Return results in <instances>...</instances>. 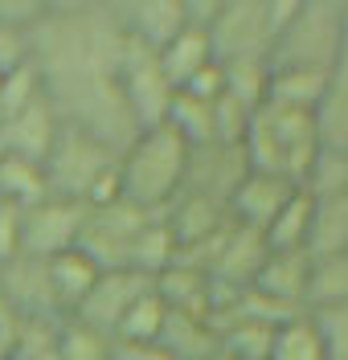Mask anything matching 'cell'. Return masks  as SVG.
<instances>
[{
	"label": "cell",
	"mask_w": 348,
	"mask_h": 360,
	"mask_svg": "<svg viewBox=\"0 0 348 360\" xmlns=\"http://www.w3.org/2000/svg\"><path fill=\"white\" fill-rule=\"evenodd\" d=\"M127 33L119 29L111 4H86V0H49L46 21L33 29V66L41 74L46 90L119 78L127 58Z\"/></svg>",
	"instance_id": "1"
},
{
	"label": "cell",
	"mask_w": 348,
	"mask_h": 360,
	"mask_svg": "<svg viewBox=\"0 0 348 360\" xmlns=\"http://www.w3.org/2000/svg\"><path fill=\"white\" fill-rule=\"evenodd\" d=\"M242 152H246L250 172H266V176H278L287 184H295V188H303L311 164L324 152L316 115L262 103L250 115V127L242 135Z\"/></svg>",
	"instance_id": "2"
},
{
	"label": "cell",
	"mask_w": 348,
	"mask_h": 360,
	"mask_svg": "<svg viewBox=\"0 0 348 360\" xmlns=\"http://www.w3.org/2000/svg\"><path fill=\"white\" fill-rule=\"evenodd\" d=\"M188 168V143L168 123L139 131L119 152V197L136 209L164 213L181 197Z\"/></svg>",
	"instance_id": "3"
},
{
	"label": "cell",
	"mask_w": 348,
	"mask_h": 360,
	"mask_svg": "<svg viewBox=\"0 0 348 360\" xmlns=\"http://www.w3.org/2000/svg\"><path fill=\"white\" fill-rule=\"evenodd\" d=\"M46 184L49 197L82 201L91 209L111 205L119 201V152L111 143L62 123L46 160Z\"/></svg>",
	"instance_id": "4"
},
{
	"label": "cell",
	"mask_w": 348,
	"mask_h": 360,
	"mask_svg": "<svg viewBox=\"0 0 348 360\" xmlns=\"http://www.w3.org/2000/svg\"><path fill=\"white\" fill-rule=\"evenodd\" d=\"M344 49V0H299L271 49V70L332 74Z\"/></svg>",
	"instance_id": "5"
},
{
	"label": "cell",
	"mask_w": 348,
	"mask_h": 360,
	"mask_svg": "<svg viewBox=\"0 0 348 360\" xmlns=\"http://www.w3.org/2000/svg\"><path fill=\"white\" fill-rule=\"evenodd\" d=\"M299 0H221L209 25L213 62H271L275 37L295 17Z\"/></svg>",
	"instance_id": "6"
},
{
	"label": "cell",
	"mask_w": 348,
	"mask_h": 360,
	"mask_svg": "<svg viewBox=\"0 0 348 360\" xmlns=\"http://www.w3.org/2000/svg\"><path fill=\"white\" fill-rule=\"evenodd\" d=\"M152 221H156V213L136 209V205H127L123 197L111 205H98V209H91V217H86V229H82L78 250L98 270H131L139 238L148 233Z\"/></svg>",
	"instance_id": "7"
},
{
	"label": "cell",
	"mask_w": 348,
	"mask_h": 360,
	"mask_svg": "<svg viewBox=\"0 0 348 360\" xmlns=\"http://www.w3.org/2000/svg\"><path fill=\"white\" fill-rule=\"evenodd\" d=\"M86 217H91V205L66 201V197H46L21 209V254L49 262L66 250H78Z\"/></svg>",
	"instance_id": "8"
},
{
	"label": "cell",
	"mask_w": 348,
	"mask_h": 360,
	"mask_svg": "<svg viewBox=\"0 0 348 360\" xmlns=\"http://www.w3.org/2000/svg\"><path fill=\"white\" fill-rule=\"evenodd\" d=\"M119 90H123V103H127V111H131L139 131L168 123V111H172L176 90L164 78L160 58H156L152 49L127 45V58H123V66H119Z\"/></svg>",
	"instance_id": "9"
},
{
	"label": "cell",
	"mask_w": 348,
	"mask_h": 360,
	"mask_svg": "<svg viewBox=\"0 0 348 360\" xmlns=\"http://www.w3.org/2000/svg\"><path fill=\"white\" fill-rule=\"evenodd\" d=\"M0 299L21 323H49V328L66 323V315L53 299V287H49L46 258H29V254L8 258L0 266Z\"/></svg>",
	"instance_id": "10"
},
{
	"label": "cell",
	"mask_w": 348,
	"mask_h": 360,
	"mask_svg": "<svg viewBox=\"0 0 348 360\" xmlns=\"http://www.w3.org/2000/svg\"><path fill=\"white\" fill-rule=\"evenodd\" d=\"M250 176V164L242 143H197L188 148V168H185V188L181 193H197L209 201H221L230 209V197L242 180Z\"/></svg>",
	"instance_id": "11"
},
{
	"label": "cell",
	"mask_w": 348,
	"mask_h": 360,
	"mask_svg": "<svg viewBox=\"0 0 348 360\" xmlns=\"http://www.w3.org/2000/svg\"><path fill=\"white\" fill-rule=\"evenodd\" d=\"M152 287H156V278H148V274H139V270H103L98 283H94V291L82 299V307L70 315V319L86 323L98 336L115 340L127 307H131L143 291H152Z\"/></svg>",
	"instance_id": "12"
},
{
	"label": "cell",
	"mask_w": 348,
	"mask_h": 360,
	"mask_svg": "<svg viewBox=\"0 0 348 360\" xmlns=\"http://www.w3.org/2000/svg\"><path fill=\"white\" fill-rule=\"evenodd\" d=\"M119 29L131 45L160 53L176 33H185V0H115L111 4Z\"/></svg>",
	"instance_id": "13"
},
{
	"label": "cell",
	"mask_w": 348,
	"mask_h": 360,
	"mask_svg": "<svg viewBox=\"0 0 348 360\" xmlns=\"http://www.w3.org/2000/svg\"><path fill=\"white\" fill-rule=\"evenodd\" d=\"M58 131H62V119H58V111H53V103L46 94L29 111L0 123V160H25V164H41L46 168Z\"/></svg>",
	"instance_id": "14"
},
{
	"label": "cell",
	"mask_w": 348,
	"mask_h": 360,
	"mask_svg": "<svg viewBox=\"0 0 348 360\" xmlns=\"http://www.w3.org/2000/svg\"><path fill=\"white\" fill-rule=\"evenodd\" d=\"M266 254H271V250H266V238H262L258 229H246V225L233 221L230 229H226L217 254H213V262H209L213 287H221V291H246V287L254 283V274L262 270Z\"/></svg>",
	"instance_id": "15"
},
{
	"label": "cell",
	"mask_w": 348,
	"mask_h": 360,
	"mask_svg": "<svg viewBox=\"0 0 348 360\" xmlns=\"http://www.w3.org/2000/svg\"><path fill=\"white\" fill-rule=\"evenodd\" d=\"M291 193H295V184H287V180H278V176H266V172H250V176L233 188L230 217L238 225L262 233V229L271 225V217L291 201Z\"/></svg>",
	"instance_id": "16"
},
{
	"label": "cell",
	"mask_w": 348,
	"mask_h": 360,
	"mask_svg": "<svg viewBox=\"0 0 348 360\" xmlns=\"http://www.w3.org/2000/svg\"><path fill=\"white\" fill-rule=\"evenodd\" d=\"M307 270H311V258H307V254H275V250H271L250 287H254L262 299L287 307V311H303Z\"/></svg>",
	"instance_id": "17"
},
{
	"label": "cell",
	"mask_w": 348,
	"mask_h": 360,
	"mask_svg": "<svg viewBox=\"0 0 348 360\" xmlns=\"http://www.w3.org/2000/svg\"><path fill=\"white\" fill-rule=\"evenodd\" d=\"M156 291H160L168 311H188V315H209L213 319V303H217V287L201 266L188 262H172L168 270L156 274Z\"/></svg>",
	"instance_id": "18"
},
{
	"label": "cell",
	"mask_w": 348,
	"mask_h": 360,
	"mask_svg": "<svg viewBox=\"0 0 348 360\" xmlns=\"http://www.w3.org/2000/svg\"><path fill=\"white\" fill-rule=\"evenodd\" d=\"M156 344L176 360H209L213 352H221V336H217L213 319L209 315H188V311H168Z\"/></svg>",
	"instance_id": "19"
},
{
	"label": "cell",
	"mask_w": 348,
	"mask_h": 360,
	"mask_svg": "<svg viewBox=\"0 0 348 360\" xmlns=\"http://www.w3.org/2000/svg\"><path fill=\"white\" fill-rule=\"evenodd\" d=\"M332 254H348V193L311 197L307 258H332Z\"/></svg>",
	"instance_id": "20"
},
{
	"label": "cell",
	"mask_w": 348,
	"mask_h": 360,
	"mask_svg": "<svg viewBox=\"0 0 348 360\" xmlns=\"http://www.w3.org/2000/svg\"><path fill=\"white\" fill-rule=\"evenodd\" d=\"M46 266H49V287H53V299H58L62 315L70 319V315L82 307V299L94 291V283H98V274H103V270L94 266L82 250H66V254L49 258Z\"/></svg>",
	"instance_id": "21"
},
{
	"label": "cell",
	"mask_w": 348,
	"mask_h": 360,
	"mask_svg": "<svg viewBox=\"0 0 348 360\" xmlns=\"http://www.w3.org/2000/svg\"><path fill=\"white\" fill-rule=\"evenodd\" d=\"M156 58H160V70H164V78L172 82V90H185L201 70L213 66V45H209V33L185 29V33H176L172 41L164 45Z\"/></svg>",
	"instance_id": "22"
},
{
	"label": "cell",
	"mask_w": 348,
	"mask_h": 360,
	"mask_svg": "<svg viewBox=\"0 0 348 360\" xmlns=\"http://www.w3.org/2000/svg\"><path fill=\"white\" fill-rule=\"evenodd\" d=\"M307 233H311V193L295 188L291 201L262 229V238H266V250L275 254H307Z\"/></svg>",
	"instance_id": "23"
},
{
	"label": "cell",
	"mask_w": 348,
	"mask_h": 360,
	"mask_svg": "<svg viewBox=\"0 0 348 360\" xmlns=\"http://www.w3.org/2000/svg\"><path fill=\"white\" fill-rule=\"evenodd\" d=\"M328 78L332 74H320V70H271V78H266V103L316 115V107H320V98H324V90H328Z\"/></svg>",
	"instance_id": "24"
},
{
	"label": "cell",
	"mask_w": 348,
	"mask_h": 360,
	"mask_svg": "<svg viewBox=\"0 0 348 360\" xmlns=\"http://www.w3.org/2000/svg\"><path fill=\"white\" fill-rule=\"evenodd\" d=\"M340 303H348V254L311 258V270H307V295H303V311L340 307Z\"/></svg>",
	"instance_id": "25"
},
{
	"label": "cell",
	"mask_w": 348,
	"mask_h": 360,
	"mask_svg": "<svg viewBox=\"0 0 348 360\" xmlns=\"http://www.w3.org/2000/svg\"><path fill=\"white\" fill-rule=\"evenodd\" d=\"M266 360H328L324 340L316 332V323L307 319V311L287 319V323H278Z\"/></svg>",
	"instance_id": "26"
},
{
	"label": "cell",
	"mask_w": 348,
	"mask_h": 360,
	"mask_svg": "<svg viewBox=\"0 0 348 360\" xmlns=\"http://www.w3.org/2000/svg\"><path fill=\"white\" fill-rule=\"evenodd\" d=\"M49 184L41 164H25V160H0V201L29 209V205L46 201Z\"/></svg>",
	"instance_id": "27"
},
{
	"label": "cell",
	"mask_w": 348,
	"mask_h": 360,
	"mask_svg": "<svg viewBox=\"0 0 348 360\" xmlns=\"http://www.w3.org/2000/svg\"><path fill=\"white\" fill-rule=\"evenodd\" d=\"M164 319H168V307H164L160 291L152 287L127 307V315H123V323L115 332V344H156L164 332Z\"/></svg>",
	"instance_id": "28"
},
{
	"label": "cell",
	"mask_w": 348,
	"mask_h": 360,
	"mask_svg": "<svg viewBox=\"0 0 348 360\" xmlns=\"http://www.w3.org/2000/svg\"><path fill=\"white\" fill-rule=\"evenodd\" d=\"M217 66H221V94L238 98L250 111L266 103V78H271L266 62H217Z\"/></svg>",
	"instance_id": "29"
},
{
	"label": "cell",
	"mask_w": 348,
	"mask_h": 360,
	"mask_svg": "<svg viewBox=\"0 0 348 360\" xmlns=\"http://www.w3.org/2000/svg\"><path fill=\"white\" fill-rule=\"evenodd\" d=\"M217 336H221V352H226L230 360H266L271 340H275V328H271V323L238 319V323L217 328Z\"/></svg>",
	"instance_id": "30"
},
{
	"label": "cell",
	"mask_w": 348,
	"mask_h": 360,
	"mask_svg": "<svg viewBox=\"0 0 348 360\" xmlns=\"http://www.w3.org/2000/svg\"><path fill=\"white\" fill-rule=\"evenodd\" d=\"M58 360H115V340L91 332L78 319H66L58 328Z\"/></svg>",
	"instance_id": "31"
},
{
	"label": "cell",
	"mask_w": 348,
	"mask_h": 360,
	"mask_svg": "<svg viewBox=\"0 0 348 360\" xmlns=\"http://www.w3.org/2000/svg\"><path fill=\"white\" fill-rule=\"evenodd\" d=\"M37 98H46V82H41V74H37L33 62L21 70H13V74H4L0 78V123L29 111Z\"/></svg>",
	"instance_id": "32"
},
{
	"label": "cell",
	"mask_w": 348,
	"mask_h": 360,
	"mask_svg": "<svg viewBox=\"0 0 348 360\" xmlns=\"http://www.w3.org/2000/svg\"><path fill=\"white\" fill-rule=\"evenodd\" d=\"M303 188L311 197H324V193H348V152L324 148L320 160L311 164V172L303 180Z\"/></svg>",
	"instance_id": "33"
},
{
	"label": "cell",
	"mask_w": 348,
	"mask_h": 360,
	"mask_svg": "<svg viewBox=\"0 0 348 360\" xmlns=\"http://www.w3.org/2000/svg\"><path fill=\"white\" fill-rule=\"evenodd\" d=\"M307 319L316 323V332H320V340H324L328 360H348V303L307 311Z\"/></svg>",
	"instance_id": "34"
},
{
	"label": "cell",
	"mask_w": 348,
	"mask_h": 360,
	"mask_svg": "<svg viewBox=\"0 0 348 360\" xmlns=\"http://www.w3.org/2000/svg\"><path fill=\"white\" fill-rule=\"evenodd\" d=\"M58 328H49V323H21L17 348L4 360H58Z\"/></svg>",
	"instance_id": "35"
},
{
	"label": "cell",
	"mask_w": 348,
	"mask_h": 360,
	"mask_svg": "<svg viewBox=\"0 0 348 360\" xmlns=\"http://www.w3.org/2000/svg\"><path fill=\"white\" fill-rule=\"evenodd\" d=\"M46 13H49V0H0V25L21 29V33H33L46 21Z\"/></svg>",
	"instance_id": "36"
},
{
	"label": "cell",
	"mask_w": 348,
	"mask_h": 360,
	"mask_svg": "<svg viewBox=\"0 0 348 360\" xmlns=\"http://www.w3.org/2000/svg\"><path fill=\"white\" fill-rule=\"evenodd\" d=\"M29 58H33V33L0 25V74H13V70L29 66Z\"/></svg>",
	"instance_id": "37"
},
{
	"label": "cell",
	"mask_w": 348,
	"mask_h": 360,
	"mask_svg": "<svg viewBox=\"0 0 348 360\" xmlns=\"http://www.w3.org/2000/svg\"><path fill=\"white\" fill-rule=\"evenodd\" d=\"M21 254V209L0 205V266Z\"/></svg>",
	"instance_id": "38"
},
{
	"label": "cell",
	"mask_w": 348,
	"mask_h": 360,
	"mask_svg": "<svg viewBox=\"0 0 348 360\" xmlns=\"http://www.w3.org/2000/svg\"><path fill=\"white\" fill-rule=\"evenodd\" d=\"M17 336H21V319L8 311V307H4V299H0V360L17 348Z\"/></svg>",
	"instance_id": "39"
},
{
	"label": "cell",
	"mask_w": 348,
	"mask_h": 360,
	"mask_svg": "<svg viewBox=\"0 0 348 360\" xmlns=\"http://www.w3.org/2000/svg\"><path fill=\"white\" fill-rule=\"evenodd\" d=\"M115 360H176L160 344H115Z\"/></svg>",
	"instance_id": "40"
},
{
	"label": "cell",
	"mask_w": 348,
	"mask_h": 360,
	"mask_svg": "<svg viewBox=\"0 0 348 360\" xmlns=\"http://www.w3.org/2000/svg\"><path fill=\"white\" fill-rule=\"evenodd\" d=\"M340 58H348V0H344V49H340Z\"/></svg>",
	"instance_id": "41"
},
{
	"label": "cell",
	"mask_w": 348,
	"mask_h": 360,
	"mask_svg": "<svg viewBox=\"0 0 348 360\" xmlns=\"http://www.w3.org/2000/svg\"><path fill=\"white\" fill-rule=\"evenodd\" d=\"M209 360H230V356H226V352H213V356H209Z\"/></svg>",
	"instance_id": "42"
},
{
	"label": "cell",
	"mask_w": 348,
	"mask_h": 360,
	"mask_svg": "<svg viewBox=\"0 0 348 360\" xmlns=\"http://www.w3.org/2000/svg\"><path fill=\"white\" fill-rule=\"evenodd\" d=\"M0 78H4V74H0Z\"/></svg>",
	"instance_id": "43"
}]
</instances>
